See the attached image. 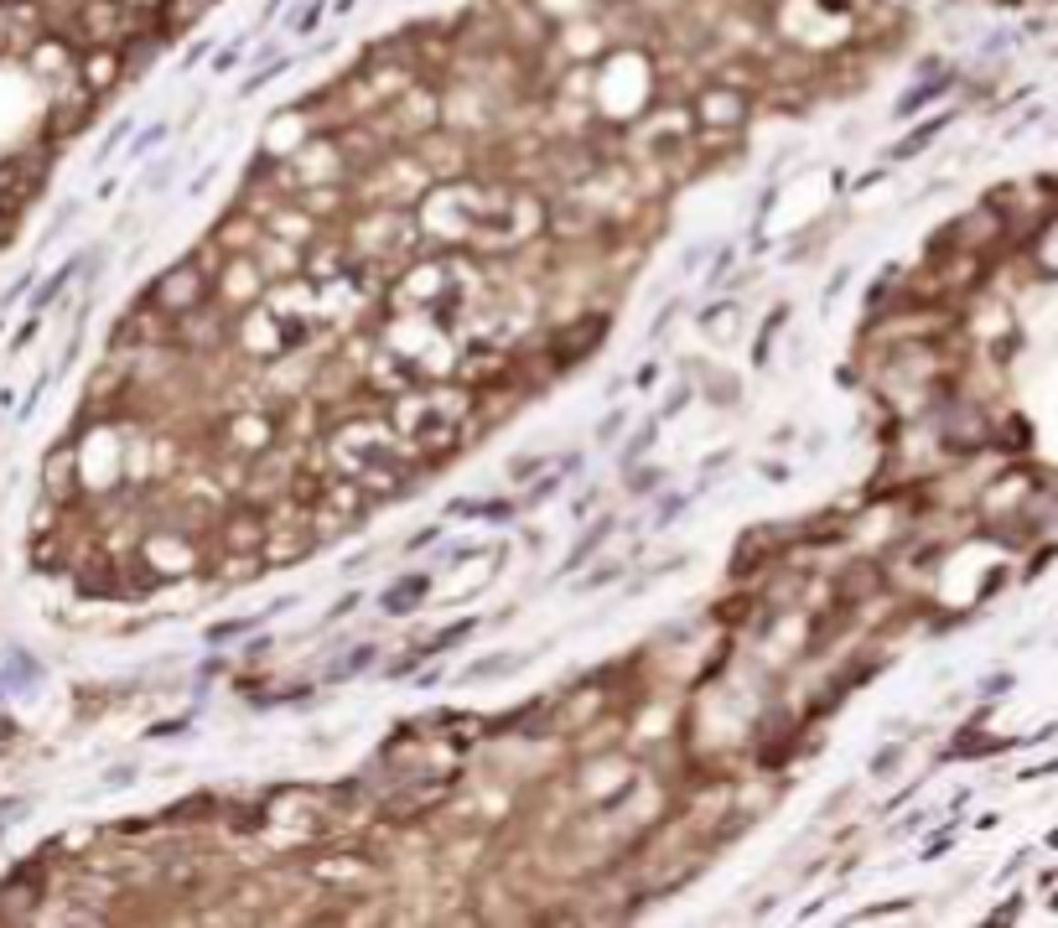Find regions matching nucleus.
<instances>
[{
  "instance_id": "39448f33",
  "label": "nucleus",
  "mask_w": 1058,
  "mask_h": 928,
  "mask_svg": "<svg viewBox=\"0 0 1058 928\" xmlns=\"http://www.w3.org/2000/svg\"><path fill=\"white\" fill-rule=\"evenodd\" d=\"M872 592H882V571L872 561H856L835 576V602H841V607H851V602H862V596H872Z\"/></svg>"
},
{
  "instance_id": "ddd939ff",
  "label": "nucleus",
  "mask_w": 1058,
  "mask_h": 928,
  "mask_svg": "<svg viewBox=\"0 0 1058 928\" xmlns=\"http://www.w3.org/2000/svg\"><path fill=\"white\" fill-rule=\"evenodd\" d=\"M659 482H664V472L654 467V472H643V478H639V488H633V493H649V488H659Z\"/></svg>"
},
{
  "instance_id": "0eeeda50",
  "label": "nucleus",
  "mask_w": 1058,
  "mask_h": 928,
  "mask_svg": "<svg viewBox=\"0 0 1058 928\" xmlns=\"http://www.w3.org/2000/svg\"><path fill=\"white\" fill-rule=\"evenodd\" d=\"M218 809V799L213 794H197V799H182V804H172L166 815H161V825H203V819Z\"/></svg>"
},
{
  "instance_id": "9b49d317",
  "label": "nucleus",
  "mask_w": 1058,
  "mask_h": 928,
  "mask_svg": "<svg viewBox=\"0 0 1058 928\" xmlns=\"http://www.w3.org/2000/svg\"><path fill=\"white\" fill-rule=\"evenodd\" d=\"M110 788H125V784H135V768H110V778H104Z\"/></svg>"
},
{
  "instance_id": "7ed1b4c3",
  "label": "nucleus",
  "mask_w": 1058,
  "mask_h": 928,
  "mask_svg": "<svg viewBox=\"0 0 1058 928\" xmlns=\"http://www.w3.org/2000/svg\"><path fill=\"white\" fill-rule=\"evenodd\" d=\"M773 555H778V534H773V524H753L747 534H742V544L732 550V581H753Z\"/></svg>"
},
{
  "instance_id": "9d476101",
  "label": "nucleus",
  "mask_w": 1058,
  "mask_h": 928,
  "mask_svg": "<svg viewBox=\"0 0 1058 928\" xmlns=\"http://www.w3.org/2000/svg\"><path fill=\"white\" fill-rule=\"evenodd\" d=\"M524 659H478L472 670H467V680H488V674H509V670H519Z\"/></svg>"
},
{
  "instance_id": "423d86ee",
  "label": "nucleus",
  "mask_w": 1058,
  "mask_h": 928,
  "mask_svg": "<svg viewBox=\"0 0 1058 928\" xmlns=\"http://www.w3.org/2000/svg\"><path fill=\"white\" fill-rule=\"evenodd\" d=\"M431 592V576H410V581H395L385 596H379V607H385V617H405V612H416V602Z\"/></svg>"
},
{
  "instance_id": "f257e3e1",
  "label": "nucleus",
  "mask_w": 1058,
  "mask_h": 928,
  "mask_svg": "<svg viewBox=\"0 0 1058 928\" xmlns=\"http://www.w3.org/2000/svg\"><path fill=\"white\" fill-rule=\"evenodd\" d=\"M690 120L701 130H737L747 114H753V89H737L726 79H705L695 83V104H690Z\"/></svg>"
},
{
  "instance_id": "4468645a",
  "label": "nucleus",
  "mask_w": 1058,
  "mask_h": 928,
  "mask_svg": "<svg viewBox=\"0 0 1058 928\" xmlns=\"http://www.w3.org/2000/svg\"><path fill=\"white\" fill-rule=\"evenodd\" d=\"M1053 908H1058V897H1053Z\"/></svg>"
},
{
  "instance_id": "f8f14e48",
  "label": "nucleus",
  "mask_w": 1058,
  "mask_h": 928,
  "mask_svg": "<svg viewBox=\"0 0 1058 928\" xmlns=\"http://www.w3.org/2000/svg\"><path fill=\"white\" fill-rule=\"evenodd\" d=\"M374 664V649L364 643V649H353V659H348V670H369Z\"/></svg>"
},
{
  "instance_id": "20e7f679",
  "label": "nucleus",
  "mask_w": 1058,
  "mask_h": 928,
  "mask_svg": "<svg viewBox=\"0 0 1058 928\" xmlns=\"http://www.w3.org/2000/svg\"><path fill=\"white\" fill-rule=\"evenodd\" d=\"M120 73H125V52L120 47H83L79 52V83L94 99L110 94L114 83H120Z\"/></svg>"
},
{
  "instance_id": "1a4fd4ad",
  "label": "nucleus",
  "mask_w": 1058,
  "mask_h": 928,
  "mask_svg": "<svg viewBox=\"0 0 1058 928\" xmlns=\"http://www.w3.org/2000/svg\"><path fill=\"white\" fill-rule=\"evenodd\" d=\"M612 529H618V524H612V519H602V524H597V529H587V540H581V544H577V550H571V561H566V571H577V565H581V561H587V555H592V550H597V544H602V540H608V534H612Z\"/></svg>"
},
{
  "instance_id": "f03ea898",
  "label": "nucleus",
  "mask_w": 1058,
  "mask_h": 928,
  "mask_svg": "<svg viewBox=\"0 0 1058 928\" xmlns=\"http://www.w3.org/2000/svg\"><path fill=\"white\" fill-rule=\"evenodd\" d=\"M608 327H612V317H602V311H592V317H581V322H571V327H561V332L550 337V368H581L597 348H602Z\"/></svg>"
},
{
  "instance_id": "6e6552de",
  "label": "nucleus",
  "mask_w": 1058,
  "mask_h": 928,
  "mask_svg": "<svg viewBox=\"0 0 1058 928\" xmlns=\"http://www.w3.org/2000/svg\"><path fill=\"white\" fill-rule=\"evenodd\" d=\"M949 125V114H939V120H929V125H924V130H914V135H908V141H903V145H893V161H908V156H914V151H918V145H929L934 141V135H939V130H945Z\"/></svg>"
}]
</instances>
